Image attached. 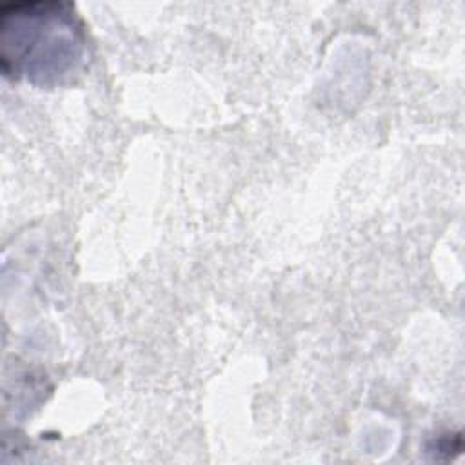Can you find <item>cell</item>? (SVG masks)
<instances>
[{
    "label": "cell",
    "instance_id": "cell-1",
    "mask_svg": "<svg viewBox=\"0 0 465 465\" xmlns=\"http://www.w3.org/2000/svg\"><path fill=\"white\" fill-rule=\"evenodd\" d=\"M89 54L87 27L71 2L18 0L0 5V67L36 87L74 80Z\"/></svg>",
    "mask_w": 465,
    "mask_h": 465
}]
</instances>
